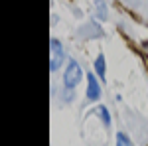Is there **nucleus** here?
<instances>
[{
    "label": "nucleus",
    "instance_id": "4",
    "mask_svg": "<svg viewBox=\"0 0 148 146\" xmlns=\"http://www.w3.org/2000/svg\"><path fill=\"white\" fill-rule=\"evenodd\" d=\"M95 69H97V75H99L101 79H105V56H103V53H99V57H97Z\"/></svg>",
    "mask_w": 148,
    "mask_h": 146
},
{
    "label": "nucleus",
    "instance_id": "5",
    "mask_svg": "<svg viewBox=\"0 0 148 146\" xmlns=\"http://www.w3.org/2000/svg\"><path fill=\"white\" fill-rule=\"evenodd\" d=\"M97 112H99V117L103 119L105 126H111V114H109V111H107V107H99Z\"/></svg>",
    "mask_w": 148,
    "mask_h": 146
},
{
    "label": "nucleus",
    "instance_id": "6",
    "mask_svg": "<svg viewBox=\"0 0 148 146\" xmlns=\"http://www.w3.org/2000/svg\"><path fill=\"white\" fill-rule=\"evenodd\" d=\"M116 146H132V142L128 140V136H126V134L119 132V134H116Z\"/></svg>",
    "mask_w": 148,
    "mask_h": 146
},
{
    "label": "nucleus",
    "instance_id": "1",
    "mask_svg": "<svg viewBox=\"0 0 148 146\" xmlns=\"http://www.w3.org/2000/svg\"><path fill=\"white\" fill-rule=\"evenodd\" d=\"M81 77H83V71H81V67L75 63V61H69L67 69H65V75H63V85H65V89H75L77 87V83L81 81Z\"/></svg>",
    "mask_w": 148,
    "mask_h": 146
},
{
    "label": "nucleus",
    "instance_id": "3",
    "mask_svg": "<svg viewBox=\"0 0 148 146\" xmlns=\"http://www.w3.org/2000/svg\"><path fill=\"white\" fill-rule=\"evenodd\" d=\"M87 83H89V87H87V99L89 101H97L99 97H101V87H99V83H97V77L95 75H87Z\"/></svg>",
    "mask_w": 148,
    "mask_h": 146
},
{
    "label": "nucleus",
    "instance_id": "7",
    "mask_svg": "<svg viewBox=\"0 0 148 146\" xmlns=\"http://www.w3.org/2000/svg\"><path fill=\"white\" fill-rule=\"evenodd\" d=\"M97 8H99V18L105 20L107 18V12H105V2L103 0H97Z\"/></svg>",
    "mask_w": 148,
    "mask_h": 146
},
{
    "label": "nucleus",
    "instance_id": "2",
    "mask_svg": "<svg viewBox=\"0 0 148 146\" xmlns=\"http://www.w3.org/2000/svg\"><path fill=\"white\" fill-rule=\"evenodd\" d=\"M63 57H65V53H63V49H61V44H59L57 40H51V42H49V69L56 71V69L63 63Z\"/></svg>",
    "mask_w": 148,
    "mask_h": 146
}]
</instances>
